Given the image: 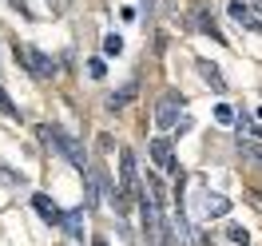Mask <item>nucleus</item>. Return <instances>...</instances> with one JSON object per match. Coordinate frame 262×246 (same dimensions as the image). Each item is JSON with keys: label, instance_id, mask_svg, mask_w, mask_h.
<instances>
[{"label": "nucleus", "instance_id": "obj_12", "mask_svg": "<svg viewBox=\"0 0 262 246\" xmlns=\"http://www.w3.org/2000/svg\"><path fill=\"white\" fill-rule=\"evenodd\" d=\"M0 115H4V119H20V107L8 99V92H4V87H0Z\"/></svg>", "mask_w": 262, "mask_h": 246}, {"label": "nucleus", "instance_id": "obj_17", "mask_svg": "<svg viewBox=\"0 0 262 246\" xmlns=\"http://www.w3.org/2000/svg\"><path fill=\"white\" fill-rule=\"evenodd\" d=\"M48 4H52V8H56V12H60V8H64V0H48Z\"/></svg>", "mask_w": 262, "mask_h": 246}, {"label": "nucleus", "instance_id": "obj_8", "mask_svg": "<svg viewBox=\"0 0 262 246\" xmlns=\"http://www.w3.org/2000/svg\"><path fill=\"white\" fill-rule=\"evenodd\" d=\"M135 96H139V83H135V80H127L123 87H115L112 96H107V111H119V107H127V103H131Z\"/></svg>", "mask_w": 262, "mask_h": 246}, {"label": "nucleus", "instance_id": "obj_13", "mask_svg": "<svg viewBox=\"0 0 262 246\" xmlns=\"http://www.w3.org/2000/svg\"><path fill=\"white\" fill-rule=\"evenodd\" d=\"M119 52H123V36L107 32V36H103V56H119Z\"/></svg>", "mask_w": 262, "mask_h": 246}, {"label": "nucleus", "instance_id": "obj_16", "mask_svg": "<svg viewBox=\"0 0 262 246\" xmlns=\"http://www.w3.org/2000/svg\"><path fill=\"white\" fill-rule=\"evenodd\" d=\"M214 119H219V123H234V111H230L227 103H219V107H214Z\"/></svg>", "mask_w": 262, "mask_h": 246}, {"label": "nucleus", "instance_id": "obj_19", "mask_svg": "<svg viewBox=\"0 0 262 246\" xmlns=\"http://www.w3.org/2000/svg\"><path fill=\"white\" fill-rule=\"evenodd\" d=\"M92 246H107V242H103V238H92Z\"/></svg>", "mask_w": 262, "mask_h": 246}, {"label": "nucleus", "instance_id": "obj_14", "mask_svg": "<svg viewBox=\"0 0 262 246\" xmlns=\"http://www.w3.org/2000/svg\"><path fill=\"white\" fill-rule=\"evenodd\" d=\"M227 238H230L234 246H246V242H250V230H243V227H230V230H227Z\"/></svg>", "mask_w": 262, "mask_h": 246}, {"label": "nucleus", "instance_id": "obj_18", "mask_svg": "<svg viewBox=\"0 0 262 246\" xmlns=\"http://www.w3.org/2000/svg\"><path fill=\"white\" fill-rule=\"evenodd\" d=\"M246 4H250V8H258V12H262V0H246Z\"/></svg>", "mask_w": 262, "mask_h": 246}, {"label": "nucleus", "instance_id": "obj_2", "mask_svg": "<svg viewBox=\"0 0 262 246\" xmlns=\"http://www.w3.org/2000/svg\"><path fill=\"white\" fill-rule=\"evenodd\" d=\"M16 60H24V68L32 72L36 80H52L56 76V60L40 48H28V44H16Z\"/></svg>", "mask_w": 262, "mask_h": 246}, {"label": "nucleus", "instance_id": "obj_1", "mask_svg": "<svg viewBox=\"0 0 262 246\" xmlns=\"http://www.w3.org/2000/svg\"><path fill=\"white\" fill-rule=\"evenodd\" d=\"M40 139H44V143H56V147H60L68 159H72V167H76L80 175H88V171H92V167H88V155H83V147L76 143V135H68L64 127H56V123H44V127H40Z\"/></svg>", "mask_w": 262, "mask_h": 246}, {"label": "nucleus", "instance_id": "obj_10", "mask_svg": "<svg viewBox=\"0 0 262 246\" xmlns=\"http://www.w3.org/2000/svg\"><path fill=\"white\" fill-rule=\"evenodd\" d=\"M238 155L262 167V139L258 135H238Z\"/></svg>", "mask_w": 262, "mask_h": 246}, {"label": "nucleus", "instance_id": "obj_5", "mask_svg": "<svg viewBox=\"0 0 262 246\" xmlns=\"http://www.w3.org/2000/svg\"><path fill=\"white\" fill-rule=\"evenodd\" d=\"M119 179H123V195H139V183H135V155L131 147H119Z\"/></svg>", "mask_w": 262, "mask_h": 246}, {"label": "nucleus", "instance_id": "obj_4", "mask_svg": "<svg viewBox=\"0 0 262 246\" xmlns=\"http://www.w3.org/2000/svg\"><path fill=\"white\" fill-rule=\"evenodd\" d=\"M183 103H187V99H183L179 92H167V96L159 99V107H155V123H159V127H171V123L179 119Z\"/></svg>", "mask_w": 262, "mask_h": 246}, {"label": "nucleus", "instance_id": "obj_7", "mask_svg": "<svg viewBox=\"0 0 262 246\" xmlns=\"http://www.w3.org/2000/svg\"><path fill=\"white\" fill-rule=\"evenodd\" d=\"M32 207H36V214H40L48 227H64V211H60L48 195H40V191H36V195H32Z\"/></svg>", "mask_w": 262, "mask_h": 246}, {"label": "nucleus", "instance_id": "obj_9", "mask_svg": "<svg viewBox=\"0 0 262 246\" xmlns=\"http://www.w3.org/2000/svg\"><path fill=\"white\" fill-rule=\"evenodd\" d=\"M199 76H203V83H207L211 92H227V80L219 76V64H211V60H199Z\"/></svg>", "mask_w": 262, "mask_h": 246}, {"label": "nucleus", "instance_id": "obj_6", "mask_svg": "<svg viewBox=\"0 0 262 246\" xmlns=\"http://www.w3.org/2000/svg\"><path fill=\"white\" fill-rule=\"evenodd\" d=\"M227 12H230V20H234V24H243V28H250V32H262V20L250 12V4H246V0H230Z\"/></svg>", "mask_w": 262, "mask_h": 246}, {"label": "nucleus", "instance_id": "obj_3", "mask_svg": "<svg viewBox=\"0 0 262 246\" xmlns=\"http://www.w3.org/2000/svg\"><path fill=\"white\" fill-rule=\"evenodd\" d=\"M151 159H155V167L163 171V175H179V163H175V151H171V139H151Z\"/></svg>", "mask_w": 262, "mask_h": 246}, {"label": "nucleus", "instance_id": "obj_15", "mask_svg": "<svg viewBox=\"0 0 262 246\" xmlns=\"http://www.w3.org/2000/svg\"><path fill=\"white\" fill-rule=\"evenodd\" d=\"M88 76H92V80H103V76H107V72H103V60H88Z\"/></svg>", "mask_w": 262, "mask_h": 246}, {"label": "nucleus", "instance_id": "obj_11", "mask_svg": "<svg viewBox=\"0 0 262 246\" xmlns=\"http://www.w3.org/2000/svg\"><path fill=\"white\" fill-rule=\"evenodd\" d=\"M203 211H207V218H223V214L230 211V198H223V195H207Z\"/></svg>", "mask_w": 262, "mask_h": 246}]
</instances>
